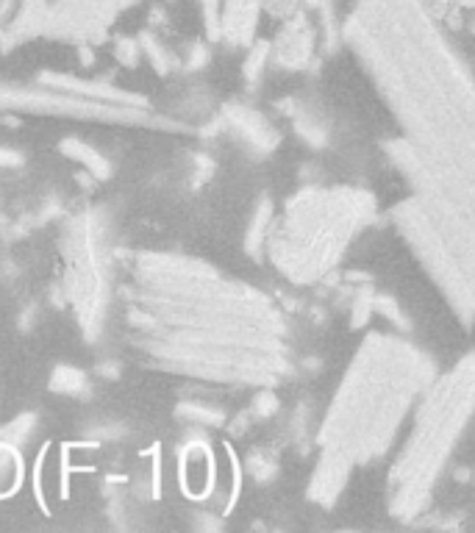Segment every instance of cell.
I'll use <instances>...</instances> for the list:
<instances>
[{
  "label": "cell",
  "mask_w": 475,
  "mask_h": 533,
  "mask_svg": "<svg viewBox=\"0 0 475 533\" xmlns=\"http://www.w3.org/2000/svg\"><path fill=\"white\" fill-rule=\"evenodd\" d=\"M181 478H184V489L189 495H203L212 486V461L203 447H189L187 456L181 461Z\"/></svg>",
  "instance_id": "11"
},
{
  "label": "cell",
  "mask_w": 475,
  "mask_h": 533,
  "mask_svg": "<svg viewBox=\"0 0 475 533\" xmlns=\"http://www.w3.org/2000/svg\"><path fill=\"white\" fill-rule=\"evenodd\" d=\"M434 378V361L414 342L384 331L367 334L325 411L320 453L353 470L378 461Z\"/></svg>",
  "instance_id": "3"
},
{
  "label": "cell",
  "mask_w": 475,
  "mask_h": 533,
  "mask_svg": "<svg viewBox=\"0 0 475 533\" xmlns=\"http://www.w3.org/2000/svg\"><path fill=\"white\" fill-rule=\"evenodd\" d=\"M353 467L345 464L342 459H334V456H325L320 453L317 459V467L312 472V481H309V500L320 503V506H334L337 497L345 492L348 486V478Z\"/></svg>",
  "instance_id": "8"
},
{
  "label": "cell",
  "mask_w": 475,
  "mask_h": 533,
  "mask_svg": "<svg viewBox=\"0 0 475 533\" xmlns=\"http://www.w3.org/2000/svg\"><path fill=\"white\" fill-rule=\"evenodd\" d=\"M314 53V31L306 17H298L281 31L273 45V62L284 70H303Z\"/></svg>",
  "instance_id": "7"
},
{
  "label": "cell",
  "mask_w": 475,
  "mask_h": 533,
  "mask_svg": "<svg viewBox=\"0 0 475 533\" xmlns=\"http://www.w3.org/2000/svg\"><path fill=\"white\" fill-rule=\"evenodd\" d=\"M17 484V467H14L12 453L0 450V495H9Z\"/></svg>",
  "instance_id": "14"
},
{
  "label": "cell",
  "mask_w": 475,
  "mask_h": 533,
  "mask_svg": "<svg viewBox=\"0 0 475 533\" xmlns=\"http://www.w3.org/2000/svg\"><path fill=\"white\" fill-rule=\"evenodd\" d=\"M200 6H203V17H206L209 31L217 37V28H220V6H223V0H200Z\"/></svg>",
  "instance_id": "17"
},
{
  "label": "cell",
  "mask_w": 475,
  "mask_h": 533,
  "mask_svg": "<svg viewBox=\"0 0 475 533\" xmlns=\"http://www.w3.org/2000/svg\"><path fill=\"white\" fill-rule=\"evenodd\" d=\"M295 128H298L300 137L306 139L312 148H323L325 139H328L320 120H312V117H306V114H298V117H295Z\"/></svg>",
  "instance_id": "13"
},
{
  "label": "cell",
  "mask_w": 475,
  "mask_h": 533,
  "mask_svg": "<svg viewBox=\"0 0 475 533\" xmlns=\"http://www.w3.org/2000/svg\"><path fill=\"white\" fill-rule=\"evenodd\" d=\"M431 3H439V6H459V9H473L475 0H431Z\"/></svg>",
  "instance_id": "18"
},
{
  "label": "cell",
  "mask_w": 475,
  "mask_h": 533,
  "mask_svg": "<svg viewBox=\"0 0 475 533\" xmlns=\"http://www.w3.org/2000/svg\"><path fill=\"white\" fill-rule=\"evenodd\" d=\"M159 289L153 353L206 381L275 386L295 367L287 317L259 289L187 259H150Z\"/></svg>",
  "instance_id": "2"
},
{
  "label": "cell",
  "mask_w": 475,
  "mask_h": 533,
  "mask_svg": "<svg viewBox=\"0 0 475 533\" xmlns=\"http://www.w3.org/2000/svg\"><path fill=\"white\" fill-rule=\"evenodd\" d=\"M475 417V353L434 378L420 397V409L406 445L387 478L389 514L412 520L425 509L464 431Z\"/></svg>",
  "instance_id": "5"
},
{
  "label": "cell",
  "mask_w": 475,
  "mask_h": 533,
  "mask_svg": "<svg viewBox=\"0 0 475 533\" xmlns=\"http://www.w3.org/2000/svg\"><path fill=\"white\" fill-rule=\"evenodd\" d=\"M400 137L389 162L475 286V73L439 31L428 0H359L342 25Z\"/></svg>",
  "instance_id": "1"
},
{
  "label": "cell",
  "mask_w": 475,
  "mask_h": 533,
  "mask_svg": "<svg viewBox=\"0 0 475 533\" xmlns=\"http://www.w3.org/2000/svg\"><path fill=\"white\" fill-rule=\"evenodd\" d=\"M392 223L414 253V259L423 264V270L434 281L439 295L448 300L456 320L464 328H470L475 323V286L462 267V261L456 259V253L445 242V236L439 234L434 220L428 217L423 203L414 195L400 200L392 209Z\"/></svg>",
  "instance_id": "6"
},
{
  "label": "cell",
  "mask_w": 475,
  "mask_h": 533,
  "mask_svg": "<svg viewBox=\"0 0 475 533\" xmlns=\"http://www.w3.org/2000/svg\"><path fill=\"white\" fill-rule=\"evenodd\" d=\"M228 125L234 128V134H237L250 150L270 153V150L278 145V131L264 120L262 114L253 112V109H245V106L228 109Z\"/></svg>",
  "instance_id": "9"
},
{
  "label": "cell",
  "mask_w": 475,
  "mask_h": 533,
  "mask_svg": "<svg viewBox=\"0 0 475 533\" xmlns=\"http://www.w3.org/2000/svg\"><path fill=\"white\" fill-rule=\"evenodd\" d=\"M273 220H275L273 203L267 198H262L259 209L253 211V220H250V231H248L250 253H259V250L267 245V236H270V225H273Z\"/></svg>",
  "instance_id": "12"
},
{
  "label": "cell",
  "mask_w": 475,
  "mask_h": 533,
  "mask_svg": "<svg viewBox=\"0 0 475 533\" xmlns=\"http://www.w3.org/2000/svg\"><path fill=\"white\" fill-rule=\"evenodd\" d=\"M273 56V50L267 48V45H262V48H256L253 53H250L248 64H245V75H248V81H259L264 73V62Z\"/></svg>",
  "instance_id": "15"
},
{
  "label": "cell",
  "mask_w": 475,
  "mask_h": 533,
  "mask_svg": "<svg viewBox=\"0 0 475 533\" xmlns=\"http://www.w3.org/2000/svg\"><path fill=\"white\" fill-rule=\"evenodd\" d=\"M256 0H223L217 37L231 39L234 45H248L256 28Z\"/></svg>",
  "instance_id": "10"
},
{
  "label": "cell",
  "mask_w": 475,
  "mask_h": 533,
  "mask_svg": "<svg viewBox=\"0 0 475 533\" xmlns=\"http://www.w3.org/2000/svg\"><path fill=\"white\" fill-rule=\"evenodd\" d=\"M375 309H381V314H384V317H389V320L398 325V328H409V320L400 314L398 303H395L392 298H375Z\"/></svg>",
  "instance_id": "16"
},
{
  "label": "cell",
  "mask_w": 475,
  "mask_h": 533,
  "mask_svg": "<svg viewBox=\"0 0 475 533\" xmlns=\"http://www.w3.org/2000/svg\"><path fill=\"white\" fill-rule=\"evenodd\" d=\"M375 220V198L356 186H303L267 236V256L287 281L317 284Z\"/></svg>",
  "instance_id": "4"
}]
</instances>
